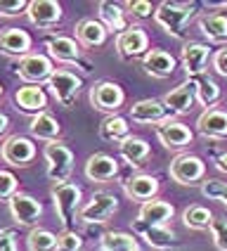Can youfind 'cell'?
Returning a JSON list of instances; mask_svg holds the SVG:
<instances>
[{
  "mask_svg": "<svg viewBox=\"0 0 227 251\" xmlns=\"http://www.w3.org/2000/svg\"><path fill=\"white\" fill-rule=\"evenodd\" d=\"M192 17H194L192 2H161L154 12L156 24L173 38H184V26Z\"/></svg>",
  "mask_w": 227,
  "mask_h": 251,
  "instance_id": "cell-1",
  "label": "cell"
},
{
  "mask_svg": "<svg viewBox=\"0 0 227 251\" xmlns=\"http://www.w3.org/2000/svg\"><path fill=\"white\" fill-rule=\"evenodd\" d=\"M81 187L73 182H62L52 187V201H55V211L59 221L64 225V230H71V225L76 221L78 211H81Z\"/></svg>",
  "mask_w": 227,
  "mask_h": 251,
  "instance_id": "cell-2",
  "label": "cell"
},
{
  "mask_svg": "<svg viewBox=\"0 0 227 251\" xmlns=\"http://www.w3.org/2000/svg\"><path fill=\"white\" fill-rule=\"evenodd\" d=\"M43 154H45V161H47V178L55 185L67 182L71 168H73V152L67 145H62L59 140H55V142L45 145Z\"/></svg>",
  "mask_w": 227,
  "mask_h": 251,
  "instance_id": "cell-3",
  "label": "cell"
},
{
  "mask_svg": "<svg viewBox=\"0 0 227 251\" xmlns=\"http://www.w3.org/2000/svg\"><path fill=\"white\" fill-rule=\"evenodd\" d=\"M116 209H118V199H116V195L95 192V195L81 206V211H78V221L85 225L104 223V221H109L114 213H116Z\"/></svg>",
  "mask_w": 227,
  "mask_h": 251,
  "instance_id": "cell-4",
  "label": "cell"
},
{
  "mask_svg": "<svg viewBox=\"0 0 227 251\" xmlns=\"http://www.w3.org/2000/svg\"><path fill=\"white\" fill-rule=\"evenodd\" d=\"M47 88H50V93L55 95V100L62 107H73V102L81 93V78L71 71L57 69L52 74V78L47 81Z\"/></svg>",
  "mask_w": 227,
  "mask_h": 251,
  "instance_id": "cell-5",
  "label": "cell"
},
{
  "mask_svg": "<svg viewBox=\"0 0 227 251\" xmlns=\"http://www.w3.org/2000/svg\"><path fill=\"white\" fill-rule=\"evenodd\" d=\"M206 173V164L194 154H180L170 164V178L180 185H197Z\"/></svg>",
  "mask_w": 227,
  "mask_h": 251,
  "instance_id": "cell-6",
  "label": "cell"
},
{
  "mask_svg": "<svg viewBox=\"0 0 227 251\" xmlns=\"http://www.w3.org/2000/svg\"><path fill=\"white\" fill-rule=\"evenodd\" d=\"M19 78L26 81L28 85H38V83H47L52 78V62L45 55H26L19 62Z\"/></svg>",
  "mask_w": 227,
  "mask_h": 251,
  "instance_id": "cell-7",
  "label": "cell"
},
{
  "mask_svg": "<svg viewBox=\"0 0 227 251\" xmlns=\"http://www.w3.org/2000/svg\"><path fill=\"white\" fill-rule=\"evenodd\" d=\"M0 156L10 164V166H28L36 156V145L28 138L12 135L5 140V145L0 147Z\"/></svg>",
  "mask_w": 227,
  "mask_h": 251,
  "instance_id": "cell-8",
  "label": "cell"
},
{
  "mask_svg": "<svg viewBox=\"0 0 227 251\" xmlns=\"http://www.w3.org/2000/svg\"><path fill=\"white\" fill-rule=\"evenodd\" d=\"M149 48V36L140 26H130L116 36V52L121 59H135Z\"/></svg>",
  "mask_w": 227,
  "mask_h": 251,
  "instance_id": "cell-9",
  "label": "cell"
},
{
  "mask_svg": "<svg viewBox=\"0 0 227 251\" xmlns=\"http://www.w3.org/2000/svg\"><path fill=\"white\" fill-rule=\"evenodd\" d=\"M123 100H126L123 88L118 83H112V81H102L90 90V102L99 112H116L123 104Z\"/></svg>",
  "mask_w": 227,
  "mask_h": 251,
  "instance_id": "cell-10",
  "label": "cell"
},
{
  "mask_svg": "<svg viewBox=\"0 0 227 251\" xmlns=\"http://www.w3.org/2000/svg\"><path fill=\"white\" fill-rule=\"evenodd\" d=\"M28 22L38 28H50L62 22V5L57 0H33L26 10Z\"/></svg>",
  "mask_w": 227,
  "mask_h": 251,
  "instance_id": "cell-11",
  "label": "cell"
},
{
  "mask_svg": "<svg viewBox=\"0 0 227 251\" xmlns=\"http://www.w3.org/2000/svg\"><path fill=\"white\" fill-rule=\"evenodd\" d=\"M10 213L19 225H36L43 216V206L38 199H33L31 195H17L10 199Z\"/></svg>",
  "mask_w": 227,
  "mask_h": 251,
  "instance_id": "cell-12",
  "label": "cell"
},
{
  "mask_svg": "<svg viewBox=\"0 0 227 251\" xmlns=\"http://www.w3.org/2000/svg\"><path fill=\"white\" fill-rule=\"evenodd\" d=\"M133 230H135L149 247H154V249H170V247H175V235H173V230H168L166 225H149L137 218V221L133 223Z\"/></svg>",
  "mask_w": 227,
  "mask_h": 251,
  "instance_id": "cell-13",
  "label": "cell"
},
{
  "mask_svg": "<svg viewBox=\"0 0 227 251\" xmlns=\"http://www.w3.org/2000/svg\"><path fill=\"white\" fill-rule=\"evenodd\" d=\"M156 135L168 150H180L184 145H189L192 138H194L189 126H184L182 121H163V124H159L156 126Z\"/></svg>",
  "mask_w": 227,
  "mask_h": 251,
  "instance_id": "cell-14",
  "label": "cell"
},
{
  "mask_svg": "<svg viewBox=\"0 0 227 251\" xmlns=\"http://www.w3.org/2000/svg\"><path fill=\"white\" fill-rule=\"evenodd\" d=\"M180 59H182L184 71H187L192 78L204 76V69H206V64H208V59H211V48L204 45V43H187L182 48Z\"/></svg>",
  "mask_w": 227,
  "mask_h": 251,
  "instance_id": "cell-15",
  "label": "cell"
},
{
  "mask_svg": "<svg viewBox=\"0 0 227 251\" xmlns=\"http://www.w3.org/2000/svg\"><path fill=\"white\" fill-rule=\"evenodd\" d=\"M168 114L163 100H140L130 107V119L135 124H163Z\"/></svg>",
  "mask_w": 227,
  "mask_h": 251,
  "instance_id": "cell-16",
  "label": "cell"
},
{
  "mask_svg": "<svg viewBox=\"0 0 227 251\" xmlns=\"http://www.w3.org/2000/svg\"><path fill=\"white\" fill-rule=\"evenodd\" d=\"M14 104H17V109H22V112L38 116V114L45 112L47 98H45L43 88H38V85H24V88H19V90L14 93Z\"/></svg>",
  "mask_w": 227,
  "mask_h": 251,
  "instance_id": "cell-17",
  "label": "cell"
},
{
  "mask_svg": "<svg viewBox=\"0 0 227 251\" xmlns=\"http://www.w3.org/2000/svg\"><path fill=\"white\" fill-rule=\"evenodd\" d=\"M116 173H118V161L109 154H92L85 161V176L95 182L112 180V178H116Z\"/></svg>",
  "mask_w": 227,
  "mask_h": 251,
  "instance_id": "cell-18",
  "label": "cell"
},
{
  "mask_svg": "<svg viewBox=\"0 0 227 251\" xmlns=\"http://www.w3.org/2000/svg\"><path fill=\"white\" fill-rule=\"evenodd\" d=\"M142 67H144V71H147L149 76H154V78H168V76H173L178 62H175V57L170 55V52H166V50H152V52L144 55Z\"/></svg>",
  "mask_w": 227,
  "mask_h": 251,
  "instance_id": "cell-19",
  "label": "cell"
},
{
  "mask_svg": "<svg viewBox=\"0 0 227 251\" xmlns=\"http://www.w3.org/2000/svg\"><path fill=\"white\" fill-rule=\"evenodd\" d=\"M194 100H197L194 83H192V81H184V83H180L178 88H173L168 95L163 98V104H166V109H168L170 114H184L192 109Z\"/></svg>",
  "mask_w": 227,
  "mask_h": 251,
  "instance_id": "cell-20",
  "label": "cell"
},
{
  "mask_svg": "<svg viewBox=\"0 0 227 251\" xmlns=\"http://www.w3.org/2000/svg\"><path fill=\"white\" fill-rule=\"evenodd\" d=\"M156 192H159V180L154 176H147V173H140V176H133L126 180V195L135 201H152L156 199Z\"/></svg>",
  "mask_w": 227,
  "mask_h": 251,
  "instance_id": "cell-21",
  "label": "cell"
},
{
  "mask_svg": "<svg viewBox=\"0 0 227 251\" xmlns=\"http://www.w3.org/2000/svg\"><path fill=\"white\" fill-rule=\"evenodd\" d=\"M197 128L204 138H227V112L225 109H206L199 116Z\"/></svg>",
  "mask_w": 227,
  "mask_h": 251,
  "instance_id": "cell-22",
  "label": "cell"
},
{
  "mask_svg": "<svg viewBox=\"0 0 227 251\" xmlns=\"http://www.w3.org/2000/svg\"><path fill=\"white\" fill-rule=\"evenodd\" d=\"M31 50V36L24 28H5L0 33V52L5 55H26Z\"/></svg>",
  "mask_w": 227,
  "mask_h": 251,
  "instance_id": "cell-23",
  "label": "cell"
},
{
  "mask_svg": "<svg viewBox=\"0 0 227 251\" xmlns=\"http://www.w3.org/2000/svg\"><path fill=\"white\" fill-rule=\"evenodd\" d=\"M47 52L50 57H55L57 62H81V48L73 38H67V36H52L47 38Z\"/></svg>",
  "mask_w": 227,
  "mask_h": 251,
  "instance_id": "cell-24",
  "label": "cell"
},
{
  "mask_svg": "<svg viewBox=\"0 0 227 251\" xmlns=\"http://www.w3.org/2000/svg\"><path fill=\"white\" fill-rule=\"evenodd\" d=\"M173 213H175L173 204L163 201V199H152V201H144L140 206V216L137 218L149 225H166L173 218Z\"/></svg>",
  "mask_w": 227,
  "mask_h": 251,
  "instance_id": "cell-25",
  "label": "cell"
},
{
  "mask_svg": "<svg viewBox=\"0 0 227 251\" xmlns=\"http://www.w3.org/2000/svg\"><path fill=\"white\" fill-rule=\"evenodd\" d=\"M28 130H31V135L36 140H45V142H55L59 138V130H62V126L57 124V119L52 114L43 112L38 116H33L31 119V126H28Z\"/></svg>",
  "mask_w": 227,
  "mask_h": 251,
  "instance_id": "cell-26",
  "label": "cell"
},
{
  "mask_svg": "<svg viewBox=\"0 0 227 251\" xmlns=\"http://www.w3.org/2000/svg\"><path fill=\"white\" fill-rule=\"evenodd\" d=\"M99 10V19H102V24L107 26V31H118V33H123L128 31V19H126V12L121 10V5H116V2H109V0H102L97 5Z\"/></svg>",
  "mask_w": 227,
  "mask_h": 251,
  "instance_id": "cell-27",
  "label": "cell"
},
{
  "mask_svg": "<svg viewBox=\"0 0 227 251\" xmlns=\"http://www.w3.org/2000/svg\"><path fill=\"white\" fill-rule=\"evenodd\" d=\"M76 36L88 48H99L107 41V26L102 22H95V19H83L76 26Z\"/></svg>",
  "mask_w": 227,
  "mask_h": 251,
  "instance_id": "cell-28",
  "label": "cell"
},
{
  "mask_svg": "<svg viewBox=\"0 0 227 251\" xmlns=\"http://www.w3.org/2000/svg\"><path fill=\"white\" fill-rule=\"evenodd\" d=\"M118 150H121V156L126 159L130 166H142L144 161H147V156H149V145H147V140L142 138H130L123 140L121 145H118Z\"/></svg>",
  "mask_w": 227,
  "mask_h": 251,
  "instance_id": "cell-29",
  "label": "cell"
},
{
  "mask_svg": "<svg viewBox=\"0 0 227 251\" xmlns=\"http://www.w3.org/2000/svg\"><path fill=\"white\" fill-rule=\"evenodd\" d=\"M199 28L208 41H227V17L223 14H204L199 19Z\"/></svg>",
  "mask_w": 227,
  "mask_h": 251,
  "instance_id": "cell-30",
  "label": "cell"
},
{
  "mask_svg": "<svg viewBox=\"0 0 227 251\" xmlns=\"http://www.w3.org/2000/svg\"><path fill=\"white\" fill-rule=\"evenodd\" d=\"M99 135L107 142H123V140L130 138V126L123 116H109L99 126Z\"/></svg>",
  "mask_w": 227,
  "mask_h": 251,
  "instance_id": "cell-31",
  "label": "cell"
},
{
  "mask_svg": "<svg viewBox=\"0 0 227 251\" xmlns=\"http://www.w3.org/2000/svg\"><path fill=\"white\" fill-rule=\"evenodd\" d=\"M194 93H197V102L204 107H213L220 100V85L213 81L211 76H197L194 81Z\"/></svg>",
  "mask_w": 227,
  "mask_h": 251,
  "instance_id": "cell-32",
  "label": "cell"
},
{
  "mask_svg": "<svg viewBox=\"0 0 227 251\" xmlns=\"http://www.w3.org/2000/svg\"><path fill=\"white\" fill-rule=\"evenodd\" d=\"M99 251H140L137 239L128 232H107L99 239Z\"/></svg>",
  "mask_w": 227,
  "mask_h": 251,
  "instance_id": "cell-33",
  "label": "cell"
},
{
  "mask_svg": "<svg viewBox=\"0 0 227 251\" xmlns=\"http://www.w3.org/2000/svg\"><path fill=\"white\" fill-rule=\"evenodd\" d=\"M182 221H184V225H187L189 230H208L215 218H213L211 209H206V206H199V204H194V206L184 209Z\"/></svg>",
  "mask_w": 227,
  "mask_h": 251,
  "instance_id": "cell-34",
  "label": "cell"
},
{
  "mask_svg": "<svg viewBox=\"0 0 227 251\" xmlns=\"http://www.w3.org/2000/svg\"><path fill=\"white\" fill-rule=\"evenodd\" d=\"M57 235L45 230V227H33L28 232L26 237V244H28V251H57Z\"/></svg>",
  "mask_w": 227,
  "mask_h": 251,
  "instance_id": "cell-35",
  "label": "cell"
},
{
  "mask_svg": "<svg viewBox=\"0 0 227 251\" xmlns=\"http://www.w3.org/2000/svg\"><path fill=\"white\" fill-rule=\"evenodd\" d=\"M83 249V239L73 230H64L57 239V251H81Z\"/></svg>",
  "mask_w": 227,
  "mask_h": 251,
  "instance_id": "cell-36",
  "label": "cell"
},
{
  "mask_svg": "<svg viewBox=\"0 0 227 251\" xmlns=\"http://www.w3.org/2000/svg\"><path fill=\"white\" fill-rule=\"evenodd\" d=\"M17 195V178H14L10 171H2L0 168V199H12Z\"/></svg>",
  "mask_w": 227,
  "mask_h": 251,
  "instance_id": "cell-37",
  "label": "cell"
},
{
  "mask_svg": "<svg viewBox=\"0 0 227 251\" xmlns=\"http://www.w3.org/2000/svg\"><path fill=\"white\" fill-rule=\"evenodd\" d=\"M211 232H213V242L220 251H227V221L225 218H215L211 225Z\"/></svg>",
  "mask_w": 227,
  "mask_h": 251,
  "instance_id": "cell-38",
  "label": "cell"
},
{
  "mask_svg": "<svg viewBox=\"0 0 227 251\" xmlns=\"http://www.w3.org/2000/svg\"><path fill=\"white\" fill-rule=\"evenodd\" d=\"M26 0H0V17H17V14L26 12Z\"/></svg>",
  "mask_w": 227,
  "mask_h": 251,
  "instance_id": "cell-39",
  "label": "cell"
},
{
  "mask_svg": "<svg viewBox=\"0 0 227 251\" xmlns=\"http://www.w3.org/2000/svg\"><path fill=\"white\" fill-rule=\"evenodd\" d=\"M225 190H227V185L220 180H206L201 185V192H204V197H208V199H223Z\"/></svg>",
  "mask_w": 227,
  "mask_h": 251,
  "instance_id": "cell-40",
  "label": "cell"
},
{
  "mask_svg": "<svg viewBox=\"0 0 227 251\" xmlns=\"http://www.w3.org/2000/svg\"><path fill=\"white\" fill-rule=\"evenodd\" d=\"M128 7H130L133 17H137V19H147V17H152V12H156L149 0H135V2H130Z\"/></svg>",
  "mask_w": 227,
  "mask_h": 251,
  "instance_id": "cell-41",
  "label": "cell"
},
{
  "mask_svg": "<svg viewBox=\"0 0 227 251\" xmlns=\"http://www.w3.org/2000/svg\"><path fill=\"white\" fill-rule=\"evenodd\" d=\"M213 69L218 71L220 76H227V48L218 50V52L213 55Z\"/></svg>",
  "mask_w": 227,
  "mask_h": 251,
  "instance_id": "cell-42",
  "label": "cell"
},
{
  "mask_svg": "<svg viewBox=\"0 0 227 251\" xmlns=\"http://www.w3.org/2000/svg\"><path fill=\"white\" fill-rule=\"evenodd\" d=\"M0 251H19L14 235L7 230H0Z\"/></svg>",
  "mask_w": 227,
  "mask_h": 251,
  "instance_id": "cell-43",
  "label": "cell"
},
{
  "mask_svg": "<svg viewBox=\"0 0 227 251\" xmlns=\"http://www.w3.org/2000/svg\"><path fill=\"white\" fill-rule=\"evenodd\" d=\"M7 128H10V119H7L5 114L0 112V135H2V133H5Z\"/></svg>",
  "mask_w": 227,
  "mask_h": 251,
  "instance_id": "cell-44",
  "label": "cell"
},
{
  "mask_svg": "<svg viewBox=\"0 0 227 251\" xmlns=\"http://www.w3.org/2000/svg\"><path fill=\"white\" fill-rule=\"evenodd\" d=\"M218 168H220V171H225V173H227V154H223V156H218Z\"/></svg>",
  "mask_w": 227,
  "mask_h": 251,
  "instance_id": "cell-45",
  "label": "cell"
},
{
  "mask_svg": "<svg viewBox=\"0 0 227 251\" xmlns=\"http://www.w3.org/2000/svg\"><path fill=\"white\" fill-rule=\"evenodd\" d=\"M220 201H223V204L227 206V190H225V195H223V199H220Z\"/></svg>",
  "mask_w": 227,
  "mask_h": 251,
  "instance_id": "cell-46",
  "label": "cell"
},
{
  "mask_svg": "<svg viewBox=\"0 0 227 251\" xmlns=\"http://www.w3.org/2000/svg\"><path fill=\"white\" fill-rule=\"evenodd\" d=\"M0 98H2V85H0Z\"/></svg>",
  "mask_w": 227,
  "mask_h": 251,
  "instance_id": "cell-47",
  "label": "cell"
}]
</instances>
